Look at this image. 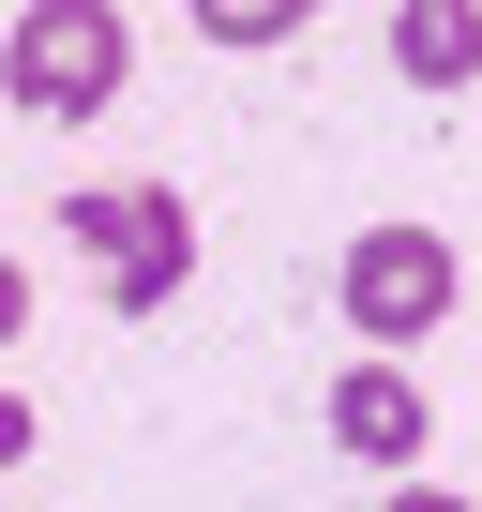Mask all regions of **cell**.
Listing matches in <instances>:
<instances>
[{
    "label": "cell",
    "instance_id": "cell-5",
    "mask_svg": "<svg viewBox=\"0 0 482 512\" xmlns=\"http://www.w3.org/2000/svg\"><path fill=\"white\" fill-rule=\"evenodd\" d=\"M392 61H407L422 91H452V76L482 61V16H467V0H422V16H392Z\"/></svg>",
    "mask_w": 482,
    "mask_h": 512
},
{
    "label": "cell",
    "instance_id": "cell-7",
    "mask_svg": "<svg viewBox=\"0 0 482 512\" xmlns=\"http://www.w3.org/2000/svg\"><path fill=\"white\" fill-rule=\"evenodd\" d=\"M16 332H31V272L0 256V347H16Z\"/></svg>",
    "mask_w": 482,
    "mask_h": 512
},
{
    "label": "cell",
    "instance_id": "cell-8",
    "mask_svg": "<svg viewBox=\"0 0 482 512\" xmlns=\"http://www.w3.org/2000/svg\"><path fill=\"white\" fill-rule=\"evenodd\" d=\"M0 467H31V392H0Z\"/></svg>",
    "mask_w": 482,
    "mask_h": 512
},
{
    "label": "cell",
    "instance_id": "cell-2",
    "mask_svg": "<svg viewBox=\"0 0 482 512\" xmlns=\"http://www.w3.org/2000/svg\"><path fill=\"white\" fill-rule=\"evenodd\" d=\"M61 226L91 241V272H106V302H121V317H166V302H181V272H196V211H181V181L76 196Z\"/></svg>",
    "mask_w": 482,
    "mask_h": 512
},
{
    "label": "cell",
    "instance_id": "cell-1",
    "mask_svg": "<svg viewBox=\"0 0 482 512\" xmlns=\"http://www.w3.org/2000/svg\"><path fill=\"white\" fill-rule=\"evenodd\" d=\"M121 76H136L121 0H31V16L0 31V91H16V121H106Z\"/></svg>",
    "mask_w": 482,
    "mask_h": 512
},
{
    "label": "cell",
    "instance_id": "cell-4",
    "mask_svg": "<svg viewBox=\"0 0 482 512\" xmlns=\"http://www.w3.org/2000/svg\"><path fill=\"white\" fill-rule=\"evenodd\" d=\"M332 437H347L362 467H407V452H422V392H407V362H347V377H332Z\"/></svg>",
    "mask_w": 482,
    "mask_h": 512
},
{
    "label": "cell",
    "instance_id": "cell-3",
    "mask_svg": "<svg viewBox=\"0 0 482 512\" xmlns=\"http://www.w3.org/2000/svg\"><path fill=\"white\" fill-rule=\"evenodd\" d=\"M452 317V241L437 226H362L347 241V332L362 347H422Z\"/></svg>",
    "mask_w": 482,
    "mask_h": 512
},
{
    "label": "cell",
    "instance_id": "cell-9",
    "mask_svg": "<svg viewBox=\"0 0 482 512\" xmlns=\"http://www.w3.org/2000/svg\"><path fill=\"white\" fill-rule=\"evenodd\" d=\"M377 512H467V497H452V482H392Z\"/></svg>",
    "mask_w": 482,
    "mask_h": 512
},
{
    "label": "cell",
    "instance_id": "cell-6",
    "mask_svg": "<svg viewBox=\"0 0 482 512\" xmlns=\"http://www.w3.org/2000/svg\"><path fill=\"white\" fill-rule=\"evenodd\" d=\"M196 31H211V46H287L302 16H241V0H196Z\"/></svg>",
    "mask_w": 482,
    "mask_h": 512
}]
</instances>
